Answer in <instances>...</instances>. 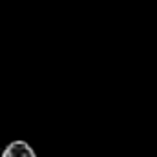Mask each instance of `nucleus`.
<instances>
[{
    "label": "nucleus",
    "instance_id": "obj_1",
    "mask_svg": "<svg viewBox=\"0 0 157 157\" xmlns=\"http://www.w3.org/2000/svg\"><path fill=\"white\" fill-rule=\"evenodd\" d=\"M0 157H37V154L26 141H13L4 148Z\"/></svg>",
    "mask_w": 157,
    "mask_h": 157
}]
</instances>
